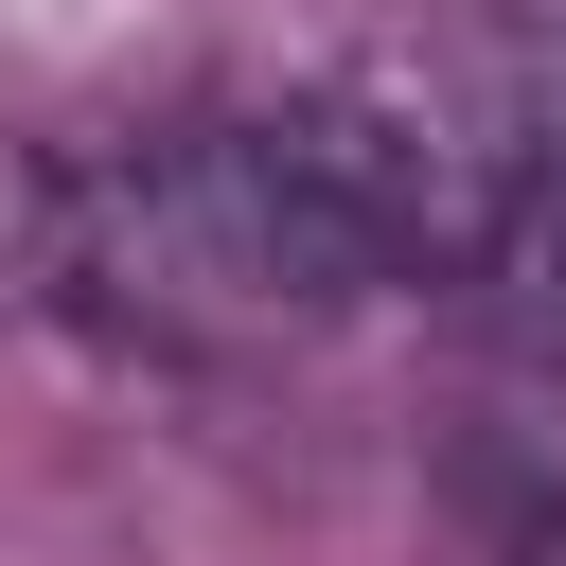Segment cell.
Listing matches in <instances>:
<instances>
[{
  "instance_id": "6da1fadb",
  "label": "cell",
  "mask_w": 566,
  "mask_h": 566,
  "mask_svg": "<svg viewBox=\"0 0 566 566\" xmlns=\"http://www.w3.org/2000/svg\"><path fill=\"white\" fill-rule=\"evenodd\" d=\"M371 283H389V230H371L318 88L230 106V124H142L106 159H71V195H53V301L142 354H265Z\"/></svg>"
},
{
  "instance_id": "7a4b0ae2",
  "label": "cell",
  "mask_w": 566,
  "mask_h": 566,
  "mask_svg": "<svg viewBox=\"0 0 566 566\" xmlns=\"http://www.w3.org/2000/svg\"><path fill=\"white\" fill-rule=\"evenodd\" d=\"M478 35H495V106H513V248H495V283L566 301V0H478Z\"/></svg>"
}]
</instances>
